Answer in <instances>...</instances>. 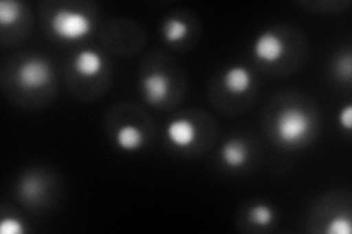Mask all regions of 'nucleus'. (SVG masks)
Returning <instances> with one entry per match:
<instances>
[{
  "mask_svg": "<svg viewBox=\"0 0 352 234\" xmlns=\"http://www.w3.org/2000/svg\"><path fill=\"white\" fill-rule=\"evenodd\" d=\"M53 76L52 66L41 59H28L16 71V84L22 90H40Z\"/></svg>",
  "mask_w": 352,
  "mask_h": 234,
  "instance_id": "7ed1b4c3",
  "label": "nucleus"
},
{
  "mask_svg": "<svg viewBox=\"0 0 352 234\" xmlns=\"http://www.w3.org/2000/svg\"><path fill=\"white\" fill-rule=\"evenodd\" d=\"M116 143L125 151L138 150L144 143V133L135 125H124L116 132Z\"/></svg>",
  "mask_w": 352,
  "mask_h": 234,
  "instance_id": "9d476101",
  "label": "nucleus"
},
{
  "mask_svg": "<svg viewBox=\"0 0 352 234\" xmlns=\"http://www.w3.org/2000/svg\"><path fill=\"white\" fill-rule=\"evenodd\" d=\"M336 71L340 73V76H345V78L351 76V54L349 53L338 59Z\"/></svg>",
  "mask_w": 352,
  "mask_h": 234,
  "instance_id": "f3484780",
  "label": "nucleus"
},
{
  "mask_svg": "<svg viewBox=\"0 0 352 234\" xmlns=\"http://www.w3.org/2000/svg\"><path fill=\"white\" fill-rule=\"evenodd\" d=\"M142 94L150 104H160L166 100L170 91V80L169 76L160 72H153L146 75L141 80Z\"/></svg>",
  "mask_w": 352,
  "mask_h": 234,
  "instance_id": "39448f33",
  "label": "nucleus"
},
{
  "mask_svg": "<svg viewBox=\"0 0 352 234\" xmlns=\"http://www.w3.org/2000/svg\"><path fill=\"white\" fill-rule=\"evenodd\" d=\"M339 124L345 130H351L352 126V107L351 104L345 106L339 113Z\"/></svg>",
  "mask_w": 352,
  "mask_h": 234,
  "instance_id": "a211bd4d",
  "label": "nucleus"
},
{
  "mask_svg": "<svg viewBox=\"0 0 352 234\" xmlns=\"http://www.w3.org/2000/svg\"><path fill=\"white\" fill-rule=\"evenodd\" d=\"M74 69L82 78H94L103 69L102 56L94 50H82L75 56Z\"/></svg>",
  "mask_w": 352,
  "mask_h": 234,
  "instance_id": "0eeeda50",
  "label": "nucleus"
},
{
  "mask_svg": "<svg viewBox=\"0 0 352 234\" xmlns=\"http://www.w3.org/2000/svg\"><path fill=\"white\" fill-rule=\"evenodd\" d=\"M254 56L264 63H276L279 62L286 51L283 40L272 31H266L260 34L252 46Z\"/></svg>",
  "mask_w": 352,
  "mask_h": 234,
  "instance_id": "20e7f679",
  "label": "nucleus"
},
{
  "mask_svg": "<svg viewBox=\"0 0 352 234\" xmlns=\"http://www.w3.org/2000/svg\"><path fill=\"white\" fill-rule=\"evenodd\" d=\"M53 34L65 41L81 40L91 32V19L84 12L72 9H58L50 21Z\"/></svg>",
  "mask_w": 352,
  "mask_h": 234,
  "instance_id": "f03ea898",
  "label": "nucleus"
},
{
  "mask_svg": "<svg viewBox=\"0 0 352 234\" xmlns=\"http://www.w3.org/2000/svg\"><path fill=\"white\" fill-rule=\"evenodd\" d=\"M250 220L260 227L270 226L274 220V211L266 204L254 205L250 209Z\"/></svg>",
  "mask_w": 352,
  "mask_h": 234,
  "instance_id": "ddd939ff",
  "label": "nucleus"
},
{
  "mask_svg": "<svg viewBox=\"0 0 352 234\" xmlns=\"http://www.w3.org/2000/svg\"><path fill=\"white\" fill-rule=\"evenodd\" d=\"M223 85L229 93L244 94L252 85V76L244 66H232L223 75Z\"/></svg>",
  "mask_w": 352,
  "mask_h": 234,
  "instance_id": "6e6552de",
  "label": "nucleus"
},
{
  "mask_svg": "<svg viewBox=\"0 0 352 234\" xmlns=\"http://www.w3.org/2000/svg\"><path fill=\"white\" fill-rule=\"evenodd\" d=\"M19 16L21 8L18 2H15V0H3V2H0V25H14Z\"/></svg>",
  "mask_w": 352,
  "mask_h": 234,
  "instance_id": "f8f14e48",
  "label": "nucleus"
},
{
  "mask_svg": "<svg viewBox=\"0 0 352 234\" xmlns=\"http://www.w3.org/2000/svg\"><path fill=\"white\" fill-rule=\"evenodd\" d=\"M19 192L28 200H34L43 192V183L38 177L28 176V177H25V179H22L21 186H19Z\"/></svg>",
  "mask_w": 352,
  "mask_h": 234,
  "instance_id": "4468645a",
  "label": "nucleus"
},
{
  "mask_svg": "<svg viewBox=\"0 0 352 234\" xmlns=\"http://www.w3.org/2000/svg\"><path fill=\"white\" fill-rule=\"evenodd\" d=\"M220 155L225 165L230 169H239L248 160V148L241 139H230L222 147Z\"/></svg>",
  "mask_w": 352,
  "mask_h": 234,
  "instance_id": "1a4fd4ad",
  "label": "nucleus"
},
{
  "mask_svg": "<svg viewBox=\"0 0 352 234\" xmlns=\"http://www.w3.org/2000/svg\"><path fill=\"white\" fill-rule=\"evenodd\" d=\"M25 231L22 221L15 217H5L0 221V233L2 234H22Z\"/></svg>",
  "mask_w": 352,
  "mask_h": 234,
  "instance_id": "dca6fc26",
  "label": "nucleus"
},
{
  "mask_svg": "<svg viewBox=\"0 0 352 234\" xmlns=\"http://www.w3.org/2000/svg\"><path fill=\"white\" fill-rule=\"evenodd\" d=\"M324 231L329 234H349L351 233V220L344 215H336L327 222Z\"/></svg>",
  "mask_w": 352,
  "mask_h": 234,
  "instance_id": "2eb2a0df",
  "label": "nucleus"
},
{
  "mask_svg": "<svg viewBox=\"0 0 352 234\" xmlns=\"http://www.w3.org/2000/svg\"><path fill=\"white\" fill-rule=\"evenodd\" d=\"M188 34V25L179 18H169L163 25V37L168 43H179Z\"/></svg>",
  "mask_w": 352,
  "mask_h": 234,
  "instance_id": "9b49d317",
  "label": "nucleus"
},
{
  "mask_svg": "<svg viewBox=\"0 0 352 234\" xmlns=\"http://www.w3.org/2000/svg\"><path fill=\"white\" fill-rule=\"evenodd\" d=\"M313 120L304 110L296 107L283 108L276 117L274 132L280 142L286 145H295L310 135Z\"/></svg>",
  "mask_w": 352,
  "mask_h": 234,
  "instance_id": "f257e3e1",
  "label": "nucleus"
},
{
  "mask_svg": "<svg viewBox=\"0 0 352 234\" xmlns=\"http://www.w3.org/2000/svg\"><path fill=\"white\" fill-rule=\"evenodd\" d=\"M166 138L176 148H186L197 138V128L188 119H175L166 128Z\"/></svg>",
  "mask_w": 352,
  "mask_h": 234,
  "instance_id": "423d86ee",
  "label": "nucleus"
}]
</instances>
